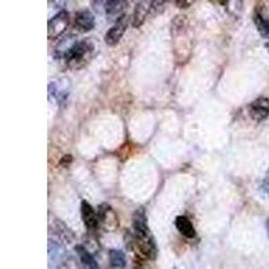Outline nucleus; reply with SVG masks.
<instances>
[{
  "label": "nucleus",
  "mask_w": 269,
  "mask_h": 269,
  "mask_svg": "<svg viewBox=\"0 0 269 269\" xmlns=\"http://www.w3.org/2000/svg\"><path fill=\"white\" fill-rule=\"evenodd\" d=\"M151 10H152V2H139V3H136L135 10H133L132 19H131V25L135 29H139L140 26L146 22V18L148 16Z\"/></svg>",
  "instance_id": "nucleus-11"
},
{
  "label": "nucleus",
  "mask_w": 269,
  "mask_h": 269,
  "mask_svg": "<svg viewBox=\"0 0 269 269\" xmlns=\"http://www.w3.org/2000/svg\"><path fill=\"white\" fill-rule=\"evenodd\" d=\"M127 7V2H122V0H111V2H107L105 3V11H107V15L109 16V19H118L121 18L124 14V10Z\"/></svg>",
  "instance_id": "nucleus-14"
},
{
  "label": "nucleus",
  "mask_w": 269,
  "mask_h": 269,
  "mask_svg": "<svg viewBox=\"0 0 269 269\" xmlns=\"http://www.w3.org/2000/svg\"><path fill=\"white\" fill-rule=\"evenodd\" d=\"M70 23V15L68 11H61L57 15H54L53 18L47 23V36L49 39H57L66 31Z\"/></svg>",
  "instance_id": "nucleus-5"
},
{
  "label": "nucleus",
  "mask_w": 269,
  "mask_h": 269,
  "mask_svg": "<svg viewBox=\"0 0 269 269\" xmlns=\"http://www.w3.org/2000/svg\"><path fill=\"white\" fill-rule=\"evenodd\" d=\"M262 190L265 191V193L269 195V178L264 180V183H262Z\"/></svg>",
  "instance_id": "nucleus-19"
},
{
  "label": "nucleus",
  "mask_w": 269,
  "mask_h": 269,
  "mask_svg": "<svg viewBox=\"0 0 269 269\" xmlns=\"http://www.w3.org/2000/svg\"><path fill=\"white\" fill-rule=\"evenodd\" d=\"M266 227H268V233H269V218H268V222H266Z\"/></svg>",
  "instance_id": "nucleus-21"
},
{
  "label": "nucleus",
  "mask_w": 269,
  "mask_h": 269,
  "mask_svg": "<svg viewBox=\"0 0 269 269\" xmlns=\"http://www.w3.org/2000/svg\"><path fill=\"white\" fill-rule=\"evenodd\" d=\"M109 261H111V265L113 266V268L117 269L126 268L127 265L126 255H124L121 251H117V249L109 251Z\"/></svg>",
  "instance_id": "nucleus-17"
},
{
  "label": "nucleus",
  "mask_w": 269,
  "mask_h": 269,
  "mask_svg": "<svg viewBox=\"0 0 269 269\" xmlns=\"http://www.w3.org/2000/svg\"><path fill=\"white\" fill-rule=\"evenodd\" d=\"M81 217H82L84 225L89 232H94L100 227V221H98V214L96 209L89 203V202H81Z\"/></svg>",
  "instance_id": "nucleus-9"
},
{
  "label": "nucleus",
  "mask_w": 269,
  "mask_h": 269,
  "mask_svg": "<svg viewBox=\"0 0 269 269\" xmlns=\"http://www.w3.org/2000/svg\"><path fill=\"white\" fill-rule=\"evenodd\" d=\"M129 19L128 15H122L121 18L116 20V23L112 26L111 29L108 30V32L105 34V43L108 46H115L120 42V39L124 35V32L127 31V27H128Z\"/></svg>",
  "instance_id": "nucleus-7"
},
{
  "label": "nucleus",
  "mask_w": 269,
  "mask_h": 269,
  "mask_svg": "<svg viewBox=\"0 0 269 269\" xmlns=\"http://www.w3.org/2000/svg\"><path fill=\"white\" fill-rule=\"evenodd\" d=\"M96 25V19L94 15L88 10L78 11L74 16V27L79 32H88L94 29Z\"/></svg>",
  "instance_id": "nucleus-10"
},
{
  "label": "nucleus",
  "mask_w": 269,
  "mask_h": 269,
  "mask_svg": "<svg viewBox=\"0 0 269 269\" xmlns=\"http://www.w3.org/2000/svg\"><path fill=\"white\" fill-rule=\"evenodd\" d=\"M75 42H77V39L73 35L65 36L64 39L58 43L57 47H55V57L59 58V59H65L69 51L72 50V47L74 46Z\"/></svg>",
  "instance_id": "nucleus-16"
},
{
  "label": "nucleus",
  "mask_w": 269,
  "mask_h": 269,
  "mask_svg": "<svg viewBox=\"0 0 269 269\" xmlns=\"http://www.w3.org/2000/svg\"><path fill=\"white\" fill-rule=\"evenodd\" d=\"M175 4H178V7H180V8H186V7H189V6H191V4H193V2H175Z\"/></svg>",
  "instance_id": "nucleus-18"
},
{
  "label": "nucleus",
  "mask_w": 269,
  "mask_h": 269,
  "mask_svg": "<svg viewBox=\"0 0 269 269\" xmlns=\"http://www.w3.org/2000/svg\"><path fill=\"white\" fill-rule=\"evenodd\" d=\"M49 94L54 96V100L58 102H64L69 94V82L66 78L55 79L49 85Z\"/></svg>",
  "instance_id": "nucleus-12"
},
{
  "label": "nucleus",
  "mask_w": 269,
  "mask_h": 269,
  "mask_svg": "<svg viewBox=\"0 0 269 269\" xmlns=\"http://www.w3.org/2000/svg\"><path fill=\"white\" fill-rule=\"evenodd\" d=\"M97 214H98L100 226L105 232L112 233V232H116L118 229V226H120L118 215L111 204L101 203L98 209H97Z\"/></svg>",
  "instance_id": "nucleus-4"
},
{
  "label": "nucleus",
  "mask_w": 269,
  "mask_h": 269,
  "mask_svg": "<svg viewBox=\"0 0 269 269\" xmlns=\"http://www.w3.org/2000/svg\"><path fill=\"white\" fill-rule=\"evenodd\" d=\"M94 49H96V46L90 39L77 40L64 61H66L68 68H70L72 70H78V69L84 68L92 59L94 54Z\"/></svg>",
  "instance_id": "nucleus-3"
},
{
  "label": "nucleus",
  "mask_w": 269,
  "mask_h": 269,
  "mask_svg": "<svg viewBox=\"0 0 269 269\" xmlns=\"http://www.w3.org/2000/svg\"><path fill=\"white\" fill-rule=\"evenodd\" d=\"M189 22L184 16L178 15V18L172 22V40H174V51L175 57L179 62H186L191 54L193 39L189 29Z\"/></svg>",
  "instance_id": "nucleus-2"
},
{
  "label": "nucleus",
  "mask_w": 269,
  "mask_h": 269,
  "mask_svg": "<svg viewBox=\"0 0 269 269\" xmlns=\"http://www.w3.org/2000/svg\"><path fill=\"white\" fill-rule=\"evenodd\" d=\"M128 247L141 260H154L158 249L147 222V215L143 208L137 209L132 217V230L129 233Z\"/></svg>",
  "instance_id": "nucleus-1"
},
{
  "label": "nucleus",
  "mask_w": 269,
  "mask_h": 269,
  "mask_svg": "<svg viewBox=\"0 0 269 269\" xmlns=\"http://www.w3.org/2000/svg\"><path fill=\"white\" fill-rule=\"evenodd\" d=\"M249 116L256 122H261L269 117V98L266 97H258L253 100L247 107Z\"/></svg>",
  "instance_id": "nucleus-8"
},
{
  "label": "nucleus",
  "mask_w": 269,
  "mask_h": 269,
  "mask_svg": "<svg viewBox=\"0 0 269 269\" xmlns=\"http://www.w3.org/2000/svg\"><path fill=\"white\" fill-rule=\"evenodd\" d=\"M265 49H266V50H268V53H269V42L265 43Z\"/></svg>",
  "instance_id": "nucleus-20"
},
{
  "label": "nucleus",
  "mask_w": 269,
  "mask_h": 269,
  "mask_svg": "<svg viewBox=\"0 0 269 269\" xmlns=\"http://www.w3.org/2000/svg\"><path fill=\"white\" fill-rule=\"evenodd\" d=\"M255 25L264 38H269V4L257 3L255 8Z\"/></svg>",
  "instance_id": "nucleus-6"
},
{
  "label": "nucleus",
  "mask_w": 269,
  "mask_h": 269,
  "mask_svg": "<svg viewBox=\"0 0 269 269\" xmlns=\"http://www.w3.org/2000/svg\"><path fill=\"white\" fill-rule=\"evenodd\" d=\"M175 227L176 230H178L183 237H186V238H194V237L197 236L193 222H191L187 217H184V215H178V217H176Z\"/></svg>",
  "instance_id": "nucleus-13"
},
{
  "label": "nucleus",
  "mask_w": 269,
  "mask_h": 269,
  "mask_svg": "<svg viewBox=\"0 0 269 269\" xmlns=\"http://www.w3.org/2000/svg\"><path fill=\"white\" fill-rule=\"evenodd\" d=\"M75 252H77V255H78L79 260L82 262V265L85 269H100L98 264H97L96 258L93 257V255L90 253L85 246L82 245H77L75 246Z\"/></svg>",
  "instance_id": "nucleus-15"
}]
</instances>
